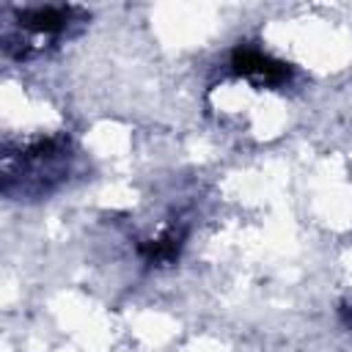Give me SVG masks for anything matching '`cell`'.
Masks as SVG:
<instances>
[{
  "mask_svg": "<svg viewBox=\"0 0 352 352\" xmlns=\"http://www.w3.org/2000/svg\"><path fill=\"white\" fill-rule=\"evenodd\" d=\"M72 140L66 135H47L28 140L19 148L3 146V195L36 201L58 190L72 170Z\"/></svg>",
  "mask_w": 352,
  "mask_h": 352,
  "instance_id": "obj_1",
  "label": "cell"
},
{
  "mask_svg": "<svg viewBox=\"0 0 352 352\" xmlns=\"http://www.w3.org/2000/svg\"><path fill=\"white\" fill-rule=\"evenodd\" d=\"M91 14L80 6H25L14 11L11 25L3 30V52L25 60L36 55L33 41H60L77 36L88 25Z\"/></svg>",
  "mask_w": 352,
  "mask_h": 352,
  "instance_id": "obj_2",
  "label": "cell"
},
{
  "mask_svg": "<svg viewBox=\"0 0 352 352\" xmlns=\"http://www.w3.org/2000/svg\"><path fill=\"white\" fill-rule=\"evenodd\" d=\"M231 72L253 82L256 88H283L292 80V66L272 58L253 44H236L231 52Z\"/></svg>",
  "mask_w": 352,
  "mask_h": 352,
  "instance_id": "obj_3",
  "label": "cell"
},
{
  "mask_svg": "<svg viewBox=\"0 0 352 352\" xmlns=\"http://www.w3.org/2000/svg\"><path fill=\"white\" fill-rule=\"evenodd\" d=\"M187 223L184 220H173L170 226H165L154 239H146L138 245V253L143 256V261L148 267H168L179 258L184 242H187Z\"/></svg>",
  "mask_w": 352,
  "mask_h": 352,
  "instance_id": "obj_4",
  "label": "cell"
}]
</instances>
